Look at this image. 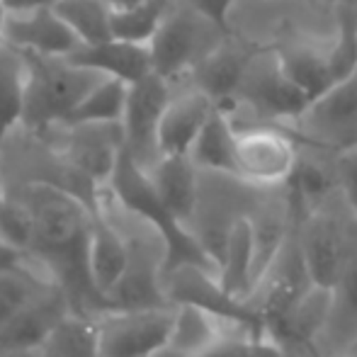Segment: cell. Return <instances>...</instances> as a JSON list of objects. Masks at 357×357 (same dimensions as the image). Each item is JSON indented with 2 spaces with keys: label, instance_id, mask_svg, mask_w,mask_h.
<instances>
[{
  "label": "cell",
  "instance_id": "ba28073f",
  "mask_svg": "<svg viewBox=\"0 0 357 357\" xmlns=\"http://www.w3.org/2000/svg\"><path fill=\"white\" fill-rule=\"evenodd\" d=\"M316 282L306 268L304 253H301L296 226L273 263L265 268L253 289L245 294L243 304L265 324V333H270L275 324L311 289Z\"/></svg>",
  "mask_w": 357,
  "mask_h": 357
},
{
  "label": "cell",
  "instance_id": "e575fe53",
  "mask_svg": "<svg viewBox=\"0 0 357 357\" xmlns=\"http://www.w3.org/2000/svg\"><path fill=\"white\" fill-rule=\"evenodd\" d=\"M321 5H326V8H343V5H355L357 8V0H319Z\"/></svg>",
  "mask_w": 357,
  "mask_h": 357
},
{
  "label": "cell",
  "instance_id": "277c9868",
  "mask_svg": "<svg viewBox=\"0 0 357 357\" xmlns=\"http://www.w3.org/2000/svg\"><path fill=\"white\" fill-rule=\"evenodd\" d=\"M260 192H263L260 185L248 183L236 173L199 168L197 204L185 231L212 260L216 273H219L231 231L236 229L238 221L248 219Z\"/></svg>",
  "mask_w": 357,
  "mask_h": 357
},
{
  "label": "cell",
  "instance_id": "cb8c5ba5",
  "mask_svg": "<svg viewBox=\"0 0 357 357\" xmlns=\"http://www.w3.org/2000/svg\"><path fill=\"white\" fill-rule=\"evenodd\" d=\"M39 350H42V357H100L95 316L71 311L44 338Z\"/></svg>",
  "mask_w": 357,
  "mask_h": 357
},
{
  "label": "cell",
  "instance_id": "5bb4252c",
  "mask_svg": "<svg viewBox=\"0 0 357 357\" xmlns=\"http://www.w3.org/2000/svg\"><path fill=\"white\" fill-rule=\"evenodd\" d=\"M216 112V102L192 83L173 85V98L160 119V155H190L204 124Z\"/></svg>",
  "mask_w": 357,
  "mask_h": 357
},
{
  "label": "cell",
  "instance_id": "d590c367",
  "mask_svg": "<svg viewBox=\"0 0 357 357\" xmlns=\"http://www.w3.org/2000/svg\"><path fill=\"white\" fill-rule=\"evenodd\" d=\"M8 8L3 5V0H0V42H5V22H8Z\"/></svg>",
  "mask_w": 357,
  "mask_h": 357
},
{
  "label": "cell",
  "instance_id": "f546056e",
  "mask_svg": "<svg viewBox=\"0 0 357 357\" xmlns=\"http://www.w3.org/2000/svg\"><path fill=\"white\" fill-rule=\"evenodd\" d=\"M8 270H34V273L52 280V275L47 273V268H44L29 250L17 248V245H13L8 238L0 236V273H8Z\"/></svg>",
  "mask_w": 357,
  "mask_h": 357
},
{
  "label": "cell",
  "instance_id": "d6986e66",
  "mask_svg": "<svg viewBox=\"0 0 357 357\" xmlns=\"http://www.w3.org/2000/svg\"><path fill=\"white\" fill-rule=\"evenodd\" d=\"M149 178L168 214L185 229L197 204V163L190 155H160L158 163L149 170Z\"/></svg>",
  "mask_w": 357,
  "mask_h": 357
},
{
  "label": "cell",
  "instance_id": "8fae6325",
  "mask_svg": "<svg viewBox=\"0 0 357 357\" xmlns=\"http://www.w3.org/2000/svg\"><path fill=\"white\" fill-rule=\"evenodd\" d=\"M52 149L68 165L105 188L117 170L127 139L122 122H75L61 129V142Z\"/></svg>",
  "mask_w": 357,
  "mask_h": 357
},
{
  "label": "cell",
  "instance_id": "f1b7e54d",
  "mask_svg": "<svg viewBox=\"0 0 357 357\" xmlns=\"http://www.w3.org/2000/svg\"><path fill=\"white\" fill-rule=\"evenodd\" d=\"M0 236L8 238L13 245L22 250H32L34 241V224L27 207L20 199L5 195L0 199Z\"/></svg>",
  "mask_w": 357,
  "mask_h": 357
},
{
  "label": "cell",
  "instance_id": "1f68e13d",
  "mask_svg": "<svg viewBox=\"0 0 357 357\" xmlns=\"http://www.w3.org/2000/svg\"><path fill=\"white\" fill-rule=\"evenodd\" d=\"M278 355L275 357H319L311 343H301V340H278Z\"/></svg>",
  "mask_w": 357,
  "mask_h": 357
},
{
  "label": "cell",
  "instance_id": "d6a6232c",
  "mask_svg": "<svg viewBox=\"0 0 357 357\" xmlns=\"http://www.w3.org/2000/svg\"><path fill=\"white\" fill-rule=\"evenodd\" d=\"M61 0H3L8 13H29V10H42V8H56Z\"/></svg>",
  "mask_w": 357,
  "mask_h": 357
},
{
  "label": "cell",
  "instance_id": "ac0fdd59",
  "mask_svg": "<svg viewBox=\"0 0 357 357\" xmlns=\"http://www.w3.org/2000/svg\"><path fill=\"white\" fill-rule=\"evenodd\" d=\"M71 311L68 294L61 287H54L0 328V350L39 348L59 321L66 319Z\"/></svg>",
  "mask_w": 357,
  "mask_h": 357
},
{
  "label": "cell",
  "instance_id": "9c48e42d",
  "mask_svg": "<svg viewBox=\"0 0 357 357\" xmlns=\"http://www.w3.org/2000/svg\"><path fill=\"white\" fill-rule=\"evenodd\" d=\"M299 146L287 129H236V173L260 188L287 185L296 170Z\"/></svg>",
  "mask_w": 357,
  "mask_h": 357
},
{
  "label": "cell",
  "instance_id": "484cf974",
  "mask_svg": "<svg viewBox=\"0 0 357 357\" xmlns=\"http://www.w3.org/2000/svg\"><path fill=\"white\" fill-rule=\"evenodd\" d=\"M170 10L173 0H142L132 8H112V34L124 42L151 44Z\"/></svg>",
  "mask_w": 357,
  "mask_h": 357
},
{
  "label": "cell",
  "instance_id": "4fadbf2b",
  "mask_svg": "<svg viewBox=\"0 0 357 357\" xmlns=\"http://www.w3.org/2000/svg\"><path fill=\"white\" fill-rule=\"evenodd\" d=\"M258 49L260 47H255V44L245 42V39L236 37V34H229V37H224V42L219 47H214L192 68L188 83H192L204 95H209L216 102V109L226 112L236 102L238 85L243 80L250 59L255 56Z\"/></svg>",
  "mask_w": 357,
  "mask_h": 357
},
{
  "label": "cell",
  "instance_id": "e0dca14e",
  "mask_svg": "<svg viewBox=\"0 0 357 357\" xmlns=\"http://www.w3.org/2000/svg\"><path fill=\"white\" fill-rule=\"evenodd\" d=\"M68 61L73 66L88 68V71L112 75L124 83H137L144 75L153 73V61H151L149 44L124 42V39H107L100 44H80L68 54Z\"/></svg>",
  "mask_w": 357,
  "mask_h": 357
},
{
  "label": "cell",
  "instance_id": "3957f363",
  "mask_svg": "<svg viewBox=\"0 0 357 357\" xmlns=\"http://www.w3.org/2000/svg\"><path fill=\"white\" fill-rule=\"evenodd\" d=\"M296 238L314 282L333 287L357 255V212L340 185L301 212Z\"/></svg>",
  "mask_w": 357,
  "mask_h": 357
},
{
  "label": "cell",
  "instance_id": "7a4b0ae2",
  "mask_svg": "<svg viewBox=\"0 0 357 357\" xmlns=\"http://www.w3.org/2000/svg\"><path fill=\"white\" fill-rule=\"evenodd\" d=\"M22 54L29 68L22 127L34 139L47 144L52 134L66 127L75 107L105 75L73 66L66 56H42L32 52Z\"/></svg>",
  "mask_w": 357,
  "mask_h": 357
},
{
  "label": "cell",
  "instance_id": "ab89813d",
  "mask_svg": "<svg viewBox=\"0 0 357 357\" xmlns=\"http://www.w3.org/2000/svg\"><path fill=\"white\" fill-rule=\"evenodd\" d=\"M355 151H357V149H355Z\"/></svg>",
  "mask_w": 357,
  "mask_h": 357
},
{
  "label": "cell",
  "instance_id": "f35d334b",
  "mask_svg": "<svg viewBox=\"0 0 357 357\" xmlns=\"http://www.w3.org/2000/svg\"><path fill=\"white\" fill-rule=\"evenodd\" d=\"M5 197V185H3V173H0V199Z\"/></svg>",
  "mask_w": 357,
  "mask_h": 357
},
{
  "label": "cell",
  "instance_id": "52a82bcc",
  "mask_svg": "<svg viewBox=\"0 0 357 357\" xmlns=\"http://www.w3.org/2000/svg\"><path fill=\"white\" fill-rule=\"evenodd\" d=\"M175 304L109 306L95 316L100 357H151L168 340Z\"/></svg>",
  "mask_w": 357,
  "mask_h": 357
},
{
  "label": "cell",
  "instance_id": "6da1fadb",
  "mask_svg": "<svg viewBox=\"0 0 357 357\" xmlns=\"http://www.w3.org/2000/svg\"><path fill=\"white\" fill-rule=\"evenodd\" d=\"M98 212L119 231L129 253L122 282L109 294L112 306H165L163 278L170 263V238L165 229L137 209L127 207L105 185L100 190Z\"/></svg>",
  "mask_w": 357,
  "mask_h": 357
},
{
  "label": "cell",
  "instance_id": "7c38bea8",
  "mask_svg": "<svg viewBox=\"0 0 357 357\" xmlns=\"http://www.w3.org/2000/svg\"><path fill=\"white\" fill-rule=\"evenodd\" d=\"M163 289H165V299H168L170 304H197V306H202V309L214 311V314L229 316V319L248 321V324H253L255 328L268 338L263 321H260L243 301L231 296L229 291L221 287L219 275H216L214 270L204 268V265L180 263V265L168 268L163 278Z\"/></svg>",
  "mask_w": 357,
  "mask_h": 357
},
{
  "label": "cell",
  "instance_id": "603a6c76",
  "mask_svg": "<svg viewBox=\"0 0 357 357\" xmlns=\"http://www.w3.org/2000/svg\"><path fill=\"white\" fill-rule=\"evenodd\" d=\"M219 282L231 296L241 301L253 287V231L248 219L238 221L231 231L219 265Z\"/></svg>",
  "mask_w": 357,
  "mask_h": 357
},
{
  "label": "cell",
  "instance_id": "4316f807",
  "mask_svg": "<svg viewBox=\"0 0 357 357\" xmlns=\"http://www.w3.org/2000/svg\"><path fill=\"white\" fill-rule=\"evenodd\" d=\"M54 287L59 284L34 270L0 273V328Z\"/></svg>",
  "mask_w": 357,
  "mask_h": 357
},
{
  "label": "cell",
  "instance_id": "9a60e30c",
  "mask_svg": "<svg viewBox=\"0 0 357 357\" xmlns=\"http://www.w3.org/2000/svg\"><path fill=\"white\" fill-rule=\"evenodd\" d=\"M5 42L20 52L42 56H68L73 49L80 47V39L54 8L10 13L5 22Z\"/></svg>",
  "mask_w": 357,
  "mask_h": 357
},
{
  "label": "cell",
  "instance_id": "5b68a950",
  "mask_svg": "<svg viewBox=\"0 0 357 357\" xmlns=\"http://www.w3.org/2000/svg\"><path fill=\"white\" fill-rule=\"evenodd\" d=\"M224 37H229V32L216 27L190 3L178 5L170 10L149 44L153 73L173 85L188 83L192 68L219 47Z\"/></svg>",
  "mask_w": 357,
  "mask_h": 357
},
{
  "label": "cell",
  "instance_id": "2e32d148",
  "mask_svg": "<svg viewBox=\"0 0 357 357\" xmlns=\"http://www.w3.org/2000/svg\"><path fill=\"white\" fill-rule=\"evenodd\" d=\"M357 338V255L340 280L331 287V306L324 326L314 338L319 357H345Z\"/></svg>",
  "mask_w": 357,
  "mask_h": 357
},
{
  "label": "cell",
  "instance_id": "7402d4cb",
  "mask_svg": "<svg viewBox=\"0 0 357 357\" xmlns=\"http://www.w3.org/2000/svg\"><path fill=\"white\" fill-rule=\"evenodd\" d=\"M190 158L202 170L236 173V129L221 109H216L204 124L202 134L190 151Z\"/></svg>",
  "mask_w": 357,
  "mask_h": 357
},
{
  "label": "cell",
  "instance_id": "44dd1931",
  "mask_svg": "<svg viewBox=\"0 0 357 357\" xmlns=\"http://www.w3.org/2000/svg\"><path fill=\"white\" fill-rule=\"evenodd\" d=\"M27 78L29 68L24 54L13 44L0 42V155L13 129L22 124Z\"/></svg>",
  "mask_w": 357,
  "mask_h": 357
},
{
  "label": "cell",
  "instance_id": "8d00e7d4",
  "mask_svg": "<svg viewBox=\"0 0 357 357\" xmlns=\"http://www.w3.org/2000/svg\"><path fill=\"white\" fill-rule=\"evenodd\" d=\"M278 355V345H270L268 350H263V353H260L258 357H275Z\"/></svg>",
  "mask_w": 357,
  "mask_h": 357
},
{
  "label": "cell",
  "instance_id": "30bf717a",
  "mask_svg": "<svg viewBox=\"0 0 357 357\" xmlns=\"http://www.w3.org/2000/svg\"><path fill=\"white\" fill-rule=\"evenodd\" d=\"M170 98H173V83L160 78L158 73H149L129 85L127 109L122 117L124 139H127V153L146 173L160 160L158 129Z\"/></svg>",
  "mask_w": 357,
  "mask_h": 357
},
{
  "label": "cell",
  "instance_id": "74e56055",
  "mask_svg": "<svg viewBox=\"0 0 357 357\" xmlns=\"http://www.w3.org/2000/svg\"><path fill=\"white\" fill-rule=\"evenodd\" d=\"M345 357H357V338H355L353 348H350V353H348V355H345Z\"/></svg>",
  "mask_w": 357,
  "mask_h": 357
},
{
  "label": "cell",
  "instance_id": "83f0119b",
  "mask_svg": "<svg viewBox=\"0 0 357 357\" xmlns=\"http://www.w3.org/2000/svg\"><path fill=\"white\" fill-rule=\"evenodd\" d=\"M129 83L112 75H105L93 90L83 98V102L75 107L68 124L75 122H122L127 109ZM66 124V127H68Z\"/></svg>",
  "mask_w": 357,
  "mask_h": 357
},
{
  "label": "cell",
  "instance_id": "4dcf8cb0",
  "mask_svg": "<svg viewBox=\"0 0 357 357\" xmlns=\"http://www.w3.org/2000/svg\"><path fill=\"white\" fill-rule=\"evenodd\" d=\"M335 173H338L340 190L357 212V151H348V153L335 158Z\"/></svg>",
  "mask_w": 357,
  "mask_h": 357
},
{
  "label": "cell",
  "instance_id": "836d02e7",
  "mask_svg": "<svg viewBox=\"0 0 357 357\" xmlns=\"http://www.w3.org/2000/svg\"><path fill=\"white\" fill-rule=\"evenodd\" d=\"M0 357H42L39 348H15V350H0Z\"/></svg>",
  "mask_w": 357,
  "mask_h": 357
},
{
  "label": "cell",
  "instance_id": "ffe728a7",
  "mask_svg": "<svg viewBox=\"0 0 357 357\" xmlns=\"http://www.w3.org/2000/svg\"><path fill=\"white\" fill-rule=\"evenodd\" d=\"M129 265V253L119 231L95 209L88 236V273L95 289L109 301V294L122 282Z\"/></svg>",
  "mask_w": 357,
  "mask_h": 357
},
{
  "label": "cell",
  "instance_id": "d4e9b609",
  "mask_svg": "<svg viewBox=\"0 0 357 357\" xmlns=\"http://www.w3.org/2000/svg\"><path fill=\"white\" fill-rule=\"evenodd\" d=\"M54 10L73 29L80 44H100L114 37L109 0H61Z\"/></svg>",
  "mask_w": 357,
  "mask_h": 357
},
{
  "label": "cell",
  "instance_id": "8992f818",
  "mask_svg": "<svg viewBox=\"0 0 357 357\" xmlns=\"http://www.w3.org/2000/svg\"><path fill=\"white\" fill-rule=\"evenodd\" d=\"M287 132L296 146L328 155L357 149V71L314 98Z\"/></svg>",
  "mask_w": 357,
  "mask_h": 357
}]
</instances>
